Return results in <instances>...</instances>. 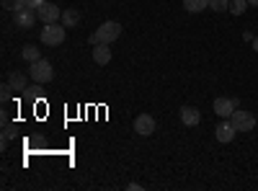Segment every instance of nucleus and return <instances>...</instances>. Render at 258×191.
<instances>
[{
  "mask_svg": "<svg viewBox=\"0 0 258 191\" xmlns=\"http://www.w3.org/2000/svg\"><path fill=\"white\" fill-rule=\"evenodd\" d=\"M119 34H121V26L116 21H106V24H101L98 31L91 36V44H111L114 39H119Z\"/></svg>",
  "mask_w": 258,
  "mask_h": 191,
  "instance_id": "nucleus-1",
  "label": "nucleus"
},
{
  "mask_svg": "<svg viewBox=\"0 0 258 191\" xmlns=\"http://www.w3.org/2000/svg\"><path fill=\"white\" fill-rule=\"evenodd\" d=\"M64 36H68V26L62 24H44V29H41V44L47 47H59Z\"/></svg>",
  "mask_w": 258,
  "mask_h": 191,
  "instance_id": "nucleus-2",
  "label": "nucleus"
},
{
  "mask_svg": "<svg viewBox=\"0 0 258 191\" xmlns=\"http://www.w3.org/2000/svg\"><path fill=\"white\" fill-rule=\"evenodd\" d=\"M29 75H31V80H34V83H49V80L54 78L52 62H47V59H36V62H31Z\"/></svg>",
  "mask_w": 258,
  "mask_h": 191,
  "instance_id": "nucleus-3",
  "label": "nucleus"
},
{
  "mask_svg": "<svg viewBox=\"0 0 258 191\" xmlns=\"http://www.w3.org/2000/svg\"><path fill=\"white\" fill-rule=\"evenodd\" d=\"M36 16L41 24H57V21L62 18V8H57V3H49V0H44L39 8H36Z\"/></svg>",
  "mask_w": 258,
  "mask_h": 191,
  "instance_id": "nucleus-4",
  "label": "nucleus"
},
{
  "mask_svg": "<svg viewBox=\"0 0 258 191\" xmlns=\"http://www.w3.org/2000/svg\"><path fill=\"white\" fill-rule=\"evenodd\" d=\"M230 121H232V126L238 132H250L253 126H255V116L250 111H243V109H235L232 116H230Z\"/></svg>",
  "mask_w": 258,
  "mask_h": 191,
  "instance_id": "nucleus-5",
  "label": "nucleus"
},
{
  "mask_svg": "<svg viewBox=\"0 0 258 191\" xmlns=\"http://www.w3.org/2000/svg\"><path fill=\"white\" fill-rule=\"evenodd\" d=\"M36 18H39L36 16V8H21V11L13 13V21H16L18 29H34Z\"/></svg>",
  "mask_w": 258,
  "mask_h": 191,
  "instance_id": "nucleus-6",
  "label": "nucleus"
},
{
  "mask_svg": "<svg viewBox=\"0 0 258 191\" xmlns=\"http://www.w3.org/2000/svg\"><path fill=\"white\" fill-rule=\"evenodd\" d=\"M238 106H240L238 98H217V101H214V114H217L220 119H230Z\"/></svg>",
  "mask_w": 258,
  "mask_h": 191,
  "instance_id": "nucleus-7",
  "label": "nucleus"
},
{
  "mask_svg": "<svg viewBox=\"0 0 258 191\" xmlns=\"http://www.w3.org/2000/svg\"><path fill=\"white\" fill-rule=\"evenodd\" d=\"M135 132L142 135V137H150V135L155 132V119L150 116V114H140V116L135 119Z\"/></svg>",
  "mask_w": 258,
  "mask_h": 191,
  "instance_id": "nucleus-8",
  "label": "nucleus"
},
{
  "mask_svg": "<svg viewBox=\"0 0 258 191\" xmlns=\"http://www.w3.org/2000/svg\"><path fill=\"white\" fill-rule=\"evenodd\" d=\"M238 135V130L232 126V121L230 119H222L220 124H217V130H214V137H217L220 142H232V137Z\"/></svg>",
  "mask_w": 258,
  "mask_h": 191,
  "instance_id": "nucleus-9",
  "label": "nucleus"
},
{
  "mask_svg": "<svg viewBox=\"0 0 258 191\" xmlns=\"http://www.w3.org/2000/svg\"><path fill=\"white\" fill-rule=\"evenodd\" d=\"M93 62H96V65H109V62H111L109 44H96L93 47Z\"/></svg>",
  "mask_w": 258,
  "mask_h": 191,
  "instance_id": "nucleus-10",
  "label": "nucleus"
},
{
  "mask_svg": "<svg viewBox=\"0 0 258 191\" xmlns=\"http://www.w3.org/2000/svg\"><path fill=\"white\" fill-rule=\"evenodd\" d=\"M199 119H202V114L194 109V106H183V109H181V121H183L186 126H197Z\"/></svg>",
  "mask_w": 258,
  "mask_h": 191,
  "instance_id": "nucleus-11",
  "label": "nucleus"
},
{
  "mask_svg": "<svg viewBox=\"0 0 258 191\" xmlns=\"http://www.w3.org/2000/svg\"><path fill=\"white\" fill-rule=\"evenodd\" d=\"M8 86H11L13 91H26V75L18 73V70L11 73V75H8Z\"/></svg>",
  "mask_w": 258,
  "mask_h": 191,
  "instance_id": "nucleus-12",
  "label": "nucleus"
},
{
  "mask_svg": "<svg viewBox=\"0 0 258 191\" xmlns=\"http://www.w3.org/2000/svg\"><path fill=\"white\" fill-rule=\"evenodd\" d=\"M75 24H80V11H75V8H68V11H62V26H75Z\"/></svg>",
  "mask_w": 258,
  "mask_h": 191,
  "instance_id": "nucleus-13",
  "label": "nucleus"
},
{
  "mask_svg": "<svg viewBox=\"0 0 258 191\" xmlns=\"http://www.w3.org/2000/svg\"><path fill=\"white\" fill-rule=\"evenodd\" d=\"M183 8L188 13H202L204 8H209V0H183Z\"/></svg>",
  "mask_w": 258,
  "mask_h": 191,
  "instance_id": "nucleus-14",
  "label": "nucleus"
},
{
  "mask_svg": "<svg viewBox=\"0 0 258 191\" xmlns=\"http://www.w3.org/2000/svg\"><path fill=\"white\" fill-rule=\"evenodd\" d=\"M21 54H24V59L29 62V65H31V62H36V59H41V52L34 47V44H26L24 47V52H21Z\"/></svg>",
  "mask_w": 258,
  "mask_h": 191,
  "instance_id": "nucleus-15",
  "label": "nucleus"
},
{
  "mask_svg": "<svg viewBox=\"0 0 258 191\" xmlns=\"http://www.w3.org/2000/svg\"><path fill=\"white\" fill-rule=\"evenodd\" d=\"M0 6H3L6 11H11V13H16L21 8H26V0H0Z\"/></svg>",
  "mask_w": 258,
  "mask_h": 191,
  "instance_id": "nucleus-16",
  "label": "nucleus"
},
{
  "mask_svg": "<svg viewBox=\"0 0 258 191\" xmlns=\"http://www.w3.org/2000/svg\"><path fill=\"white\" fill-rule=\"evenodd\" d=\"M248 6H250L248 0H230V13H235V16H243Z\"/></svg>",
  "mask_w": 258,
  "mask_h": 191,
  "instance_id": "nucleus-17",
  "label": "nucleus"
},
{
  "mask_svg": "<svg viewBox=\"0 0 258 191\" xmlns=\"http://www.w3.org/2000/svg\"><path fill=\"white\" fill-rule=\"evenodd\" d=\"M209 8L212 11H230V0H209Z\"/></svg>",
  "mask_w": 258,
  "mask_h": 191,
  "instance_id": "nucleus-18",
  "label": "nucleus"
},
{
  "mask_svg": "<svg viewBox=\"0 0 258 191\" xmlns=\"http://www.w3.org/2000/svg\"><path fill=\"white\" fill-rule=\"evenodd\" d=\"M39 86H41V83H34L31 88H26V96H29V98H39V96H41V88H39Z\"/></svg>",
  "mask_w": 258,
  "mask_h": 191,
  "instance_id": "nucleus-19",
  "label": "nucleus"
},
{
  "mask_svg": "<svg viewBox=\"0 0 258 191\" xmlns=\"http://www.w3.org/2000/svg\"><path fill=\"white\" fill-rule=\"evenodd\" d=\"M44 0H26V8H39Z\"/></svg>",
  "mask_w": 258,
  "mask_h": 191,
  "instance_id": "nucleus-20",
  "label": "nucleus"
},
{
  "mask_svg": "<svg viewBox=\"0 0 258 191\" xmlns=\"http://www.w3.org/2000/svg\"><path fill=\"white\" fill-rule=\"evenodd\" d=\"M11 91H13V88L6 83V86H3V101H8V98H11Z\"/></svg>",
  "mask_w": 258,
  "mask_h": 191,
  "instance_id": "nucleus-21",
  "label": "nucleus"
},
{
  "mask_svg": "<svg viewBox=\"0 0 258 191\" xmlns=\"http://www.w3.org/2000/svg\"><path fill=\"white\" fill-rule=\"evenodd\" d=\"M253 49H255V52H258V36H255V39H253Z\"/></svg>",
  "mask_w": 258,
  "mask_h": 191,
  "instance_id": "nucleus-22",
  "label": "nucleus"
},
{
  "mask_svg": "<svg viewBox=\"0 0 258 191\" xmlns=\"http://www.w3.org/2000/svg\"><path fill=\"white\" fill-rule=\"evenodd\" d=\"M248 3H250V6H258V0H248Z\"/></svg>",
  "mask_w": 258,
  "mask_h": 191,
  "instance_id": "nucleus-23",
  "label": "nucleus"
}]
</instances>
